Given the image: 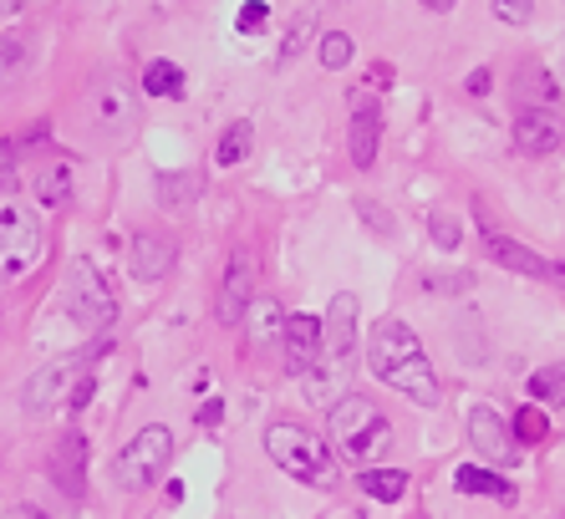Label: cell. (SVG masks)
Here are the masks:
<instances>
[{"instance_id":"cell-1","label":"cell","mask_w":565,"mask_h":519,"mask_svg":"<svg viewBox=\"0 0 565 519\" xmlns=\"http://www.w3.org/2000/svg\"><path fill=\"white\" fill-rule=\"evenodd\" d=\"M367 367H372V377H377V382L397 388L403 398H408V403H418V407H434V403H438L434 362H428V351H423L418 331H413L408 321L387 316V321L372 326Z\"/></svg>"},{"instance_id":"cell-2","label":"cell","mask_w":565,"mask_h":519,"mask_svg":"<svg viewBox=\"0 0 565 519\" xmlns=\"http://www.w3.org/2000/svg\"><path fill=\"white\" fill-rule=\"evenodd\" d=\"M103 351H113V337H93L82 351H66V357L46 362L41 372H31L26 388H21V407H26L31 417H46V413H56L62 403H72V392L93 377V362L103 357Z\"/></svg>"},{"instance_id":"cell-3","label":"cell","mask_w":565,"mask_h":519,"mask_svg":"<svg viewBox=\"0 0 565 519\" xmlns=\"http://www.w3.org/2000/svg\"><path fill=\"white\" fill-rule=\"evenodd\" d=\"M265 454H270L276 468H286L290 479L316 484V489H337V479H342V468L331 458L327 438H316V433L301 428V423H276V428H265Z\"/></svg>"},{"instance_id":"cell-4","label":"cell","mask_w":565,"mask_h":519,"mask_svg":"<svg viewBox=\"0 0 565 519\" xmlns=\"http://www.w3.org/2000/svg\"><path fill=\"white\" fill-rule=\"evenodd\" d=\"M331 443L347 464H377L393 448V423L382 417V407L372 398H342L331 403Z\"/></svg>"},{"instance_id":"cell-5","label":"cell","mask_w":565,"mask_h":519,"mask_svg":"<svg viewBox=\"0 0 565 519\" xmlns=\"http://www.w3.org/2000/svg\"><path fill=\"white\" fill-rule=\"evenodd\" d=\"M66 311H72V321H77L82 331H93V337H103L107 326L118 321V290H113V280L97 271L93 260H72Z\"/></svg>"},{"instance_id":"cell-6","label":"cell","mask_w":565,"mask_h":519,"mask_svg":"<svg viewBox=\"0 0 565 519\" xmlns=\"http://www.w3.org/2000/svg\"><path fill=\"white\" fill-rule=\"evenodd\" d=\"M41 245H46V234L31 209H0V286L36 271Z\"/></svg>"},{"instance_id":"cell-7","label":"cell","mask_w":565,"mask_h":519,"mask_svg":"<svg viewBox=\"0 0 565 519\" xmlns=\"http://www.w3.org/2000/svg\"><path fill=\"white\" fill-rule=\"evenodd\" d=\"M169 458H173V433L163 428V423H148V428L118 454L113 474H118V484L128 494H143L148 484H158V474L169 468Z\"/></svg>"},{"instance_id":"cell-8","label":"cell","mask_w":565,"mask_h":519,"mask_svg":"<svg viewBox=\"0 0 565 519\" xmlns=\"http://www.w3.org/2000/svg\"><path fill=\"white\" fill-rule=\"evenodd\" d=\"M250 306H255V260H250V250H235V255H230V271H224V280H220V306H214V316H220V326H239L250 316Z\"/></svg>"},{"instance_id":"cell-9","label":"cell","mask_w":565,"mask_h":519,"mask_svg":"<svg viewBox=\"0 0 565 519\" xmlns=\"http://www.w3.org/2000/svg\"><path fill=\"white\" fill-rule=\"evenodd\" d=\"M469 438L489 464H500V468H514V458H520V438H514V428L489 403H479L469 413Z\"/></svg>"},{"instance_id":"cell-10","label":"cell","mask_w":565,"mask_h":519,"mask_svg":"<svg viewBox=\"0 0 565 519\" xmlns=\"http://www.w3.org/2000/svg\"><path fill=\"white\" fill-rule=\"evenodd\" d=\"M46 468H52V484L66 499H82V494H87V438H82V428H66L62 438H56Z\"/></svg>"},{"instance_id":"cell-11","label":"cell","mask_w":565,"mask_h":519,"mask_svg":"<svg viewBox=\"0 0 565 519\" xmlns=\"http://www.w3.org/2000/svg\"><path fill=\"white\" fill-rule=\"evenodd\" d=\"M173 260H179V245H173L169 234H158V230L132 234V245H128V271H132V280L153 286V280H163V275L173 271Z\"/></svg>"},{"instance_id":"cell-12","label":"cell","mask_w":565,"mask_h":519,"mask_svg":"<svg viewBox=\"0 0 565 519\" xmlns=\"http://www.w3.org/2000/svg\"><path fill=\"white\" fill-rule=\"evenodd\" d=\"M514 144H520V153H530V158H551L555 148L565 144V117L555 113H545V107H525L520 113V123H514Z\"/></svg>"},{"instance_id":"cell-13","label":"cell","mask_w":565,"mask_h":519,"mask_svg":"<svg viewBox=\"0 0 565 519\" xmlns=\"http://www.w3.org/2000/svg\"><path fill=\"white\" fill-rule=\"evenodd\" d=\"M286 372L290 377H311L321 362V321L316 316H286Z\"/></svg>"},{"instance_id":"cell-14","label":"cell","mask_w":565,"mask_h":519,"mask_svg":"<svg viewBox=\"0 0 565 519\" xmlns=\"http://www.w3.org/2000/svg\"><path fill=\"white\" fill-rule=\"evenodd\" d=\"M347 144H352V163H356V169H372V163H377L382 107L372 103L367 92H356V97H352V133H347Z\"/></svg>"},{"instance_id":"cell-15","label":"cell","mask_w":565,"mask_h":519,"mask_svg":"<svg viewBox=\"0 0 565 519\" xmlns=\"http://www.w3.org/2000/svg\"><path fill=\"white\" fill-rule=\"evenodd\" d=\"M484 250H489V260H500L504 271H514V275H555L551 260H540L535 250L514 245L510 234H500V230H489V234H484Z\"/></svg>"},{"instance_id":"cell-16","label":"cell","mask_w":565,"mask_h":519,"mask_svg":"<svg viewBox=\"0 0 565 519\" xmlns=\"http://www.w3.org/2000/svg\"><path fill=\"white\" fill-rule=\"evenodd\" d=\"M514 97H520V103H530V107H545V113H551V103H561V97H555L551 72H545L540 62L520 66V77H514Z\"/></svg>"},{"instance_id":"cell-17","label":"cell","mask_w":565,"mask_h":519,"mask_svg":"<svg viewBox=\"0 0 565 519\" xmlns=\"http://www.w3.org/2000/svg\"><path fill=\"white\" fill-rule=\"evenodd\" d=\"M454 489H459V494H484V499H514V489L500 479V474H489V468H473V464H459V468H454Z\"/></svg>"},{"instance_id":"cell-18","label":"cell","mask_w":565,"mask_h":519,"mask_svg":"<svg viewBox=\"0 0 565 519\" xmlns=\"http://www.w3.org/2000/svg\"><path fill=\"white\" fill-rule=\"evenodd\" d=\"M31 72V41L26 36H0V92Z\"/></svg>"},{"instance_id":"cell-19","label":"cell","mask_w":565,"mask_h":519,"mask_svg":"<svg viewBox=\"0 0 565 519\" xmlns=\"http://www.w3.org/2000/svg\"><path fill=\"white\" fill-rule=\"evenodd\" d=\"M362 489L382 505H397L403 494H408V474L403 468H362Z\"/></svg>"},{"instance_id":"cell-20","label":"cell","mask_w":565,"mask_h":519,"mask_svg":"<svg viewBox=\"0 0 565 519\" xmlns=\"http://www.w3.org/2000/svg\"><path fill=\"white\" fill-rule=\"evenodd\" d=\"M250 138H255V123H245V117H239V123H230V128H224V138H220V148H214V163H220V169H235L239 158L250 153Z\"/></svg>"},{"instance_id":"cell-21","label":"cell","mask_w":565,"mask_h":519,"mask_svg":"<svg viewBox=\"0 0 565 519\" xmlns=\"http://www.w3.org/2000/svg\"><path fill=\"white\" fill-rule=\"evenodd\" d=\"M143 92L148 97H179V92H184V66L179 62H148L143 66Z\"/></svg>"},{"instance_id":"cell-22","label":"cell","mask_w":565,"mask_h":519,"mask_svg":"<svg viewBox=\"0 0 565 519\" xmlns=\"http://www.w3.org/2000/svg\"><path fill=\"white\" fill-rule=\"evenodd\" d=\"M194 194H199V179H194V173H163V179H158V204H163V209L194 204Z\"/></svg>"},{"instance_id":"cell-23","label":"cell","mask_w":565,"mask_h":519,"mask_svg":"<svg viewBox=\"0 0 565 519\" xmlns=\"http://www.w3.org/2000/svg\"><path fill=\"white\" fill-rule=\"evenodd\" d=\"M36 199L41 204H66L72 199V163H56L36 179Z\"/></svg>"},{"instance_id":"cell-24","label":"cell","mask_w":565,"mask_h":519,"mask_svg":"<svg viewBox=\"0 0 565 519\" xmlns=\"http://www.w3.org/2000/svg\"><path fill=\"white\" fill-rule=\"evenodd\" d=\"M97 123H107L113 133L132 123V103H128V92H122L118 82H107V103H97Z\"/></svg>"},{"instance_id":"cell-25","label":"cell","mask_w":565,"mask_h":519,"mask_svg":"<svg viewBox=\"0 0 565 519\" xmlns=\"http://www.w3.org/2000/svg\"><path fill=\"white\" fill-rule=\"evenodd\" d=\"M276 331H286L280 300H255V306H250V337H255V341H270Z\"/></svg>"},{"instance_id":"cell-26","label":"cell","mask_w":565,"mask_h":519,"mask_svg":"<svg viewBox=\"0 0 565 519\" xmlns=\"http://www.w3.org/2000/svg\"><path fill=\"white\" fill-rule=\"evenodd\" d=\"M530 398H540V403H565V367H540V372L530 377Z\"/></svg>"},{"instance_id":"cell-27","label":"cell","mask_w":565,"mask_h":519,"mask_svg":"<svg viewBox=\"0 0 565 519\" xmlns=\"http://www.w3.org/2000/svg\"><path fill=\"white\" fill-rule=\"evenodd\" d=\"M321 66H327V72L352 66V36H347V31H327V36H321Z\"/></svg>"},{"instance_id":"cell-28","label":"cell","mask_w":565,"mask_h":519,"mask_svg":"<svg viewBox=\"0 0 565 519\" xmlns=\"http://www.w3.org/2000/svg\"><path fill=\"white\" fill-rule=\"evenodd\" d=\"M510 428H514V438H520V443H540L545 433H551V417H545V407H525Z\"/></svg>"},{"instance_id":"cell-29","label":"cell","mask_w":565,"mask_h":519,"mask_svg":"<svg viewBox=\"0 0 565 519\" xmlns=\"http://www.w3.org/2000/svg\"><path fill=\"white\" fill-rule=\"evenodd\" d=\"M245 36H260L265 27H270V6L265 0H250V6H239V21H235Z\"/></svg>"},{"instance_id":"cell-30","label":"cell","mask_w":565,"mask_h":519,"mask_svg":"<svg viewBox=\"0 0 565 519\" xmlns=\"http://www.w3.org/2000/svg\"><path fill=\"white\" fill-rule=\"evenodd\" d=\"M428 234H434L438 250H459V220H454V214H434V220H428Z\"/></svg>"},{"instance_id":"cell-31","label":"cell","mask_w":565,"mask_h":519,"mask_svg":"<svg viewBox=\"0 0 565 519\" xmlns=\"http://www.w3.org/2000/svg\"><path fill=\"white\" fill-rule=\"evenodd\" d=\"M494 15H500V21H510V27H530L535 0H494Z\"/></svg>"},{"instance_id":"cell-32","label":"cell","mask_w":565,"mask_h":519,"mask_svg":"<svg viewBox=\"0 0 565 519\" xmlns=\"http://www.w3.org/2000/svg\"><path fill=\"white\" fill-rule=\"evenodd\" d=\"M21 173H15V138H0V194H11Z\"/></svg>"},{"instance_id":"cell-33","label":"cell","mask_w":565,"mask_h":519,"mask_svg":"<svg viewBox=\"0 0 565 519\" xmlns=\"http://www.w3.org/2000/svg\"><path fill=\"white\" fill-rule=\"evenodd\" d=\"M306 36H311V11H306V15H301V21H296V27H290L286 46H280V66H286V62H296V56H301Z\"/></svg>"},{"instance_id":"cell-34","label":"cell","mask_w":565,"mask_h":519,"mask_svg":"<svg viewBox=\"0 0 565 519\" xmlns=\"http://www.w3.org/2000/svg\"><path fill=\"white\" fill-rule=\"evenodd\" d=\"M356 209H362V220H372V230H377V234H393V220H387V209L367 204V199H362V204H356Z\"/></svg>"},{"instance_id":"cell-35","label":"cell","mask_w":565,"mask_h":519,"mask_svg":"<svg viewBox=\"0 0 565 519\" xmlns=\"http://www.w3.org/2000/svg\"><path fill=\"white\" fill-rule=\"evenodd\" d=\"M220 417H224V403H220V398H214V403H204V407H199V423H204V428H214Z\"/></svg>"},{"instance_id":"cell-36","label":"cell","mask_w":565,"mask_h":519,"mask_svg":"<svg viewBox=\"0 0 565 519\" xmlns=\"http://www.w3.org/2000/svg\"><path fill=\"white\" fill-rule=\"evenodd\" d=\"M6 519H46V515H41L36 505H15V509H11V515H6Z\"/></svg>"},{"instance_id":"cell-37","label":"cell","mask_w":565,"mask_h":519,"mask_svg":"<svg viewBox=\"0 0 565 519\" xmlns=\"http://www.w3.org/2000/svg\"><path fill=\"white\" fill-rule=\"evenodd\" d=\"M469 92H489V72H473V77H469Z\"/></svg>"},{"instance_id":"cell-38","label":"cell","mask_w":565,"mask_h":519,"mask_svg":"<svg viewBox=\"0 0 565 519\" xmlns=\"http://www.w3.org/2000/svg\"><path fill=\"white\" fill-rule=\"evenodd\" d=\"M21 6H26V0H0V15H15Z\"/></svg>"},{"instance_id":"cell-39","label":"cell","mask_w":565,"mask_h":519,"mask_svg":"<svg viewBox=\"0 0 565 519\" xmlns=\"http://www.w3.org/2000/svg\"><path fill=\"white\" fill-rule=\"evenodd\" d=\"M428 11H454V0H423Z\"/></svg>"}]
</instances>
